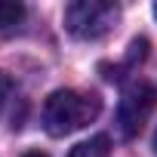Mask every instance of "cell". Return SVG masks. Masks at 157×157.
Returning a JSON list of instances; mask_svg holds the SVG:
<instances>
[{
	"label": "cell",
	"instance_id": "9c48e42d",
	"mask_svg": "<svg viewBox=\"0 0 157 157\" xmlns=\"http://www.w3.org/2000/svg\"><path fill=\"white\" fill-rule=\"evenodd\" d=\"M154 16H157V3H154Z\"/></svg>",
	"mask_w": 157,
	"mask_h": 157
},
{
	"label": "cell",
	"instance_id": "3957f363",
	"mask_svg": "<svg viewBox=\"0 0 157 157\" xmlns=\"http://www.w3.org/2000/svg\"><path fill=\"white\" fill-rule=\"evenodd\" d=\"M154 102H157V93H154V86L145 83V80L132 83V86L123 93V99H120V105H117V126H120V136H123V139H136V136L142 132L145 120H148L151 111H154Z\"/></svg>",
	"mask_w": 157,
	"mask_h": 157
},
{
	"label": "cell",
	"instance_id": "8992f818",
	"mask_svg": "<svg viewBox=\"0 0 157 157\" xmlns=\"http://www.w3.org/2000/svg\"><path fill=\"white\" fill-rule=\"evenodd\" d=\"M10 93H13V80H10L6 74H0V111H3V105H6Z\"/></svg>",
	"mask_w": 157,
	"mask_h": 157
},
{
	"label": "cell",
	"instance_id": "6da1fadb",
	"mask_svg": "<svg viewBox=\"0 0 157 157\" xmlns=\"http://www.w3.org/2000/svg\"><path fill=\"white\" fill-rule=\"evenodd\" d=\"M102 114V99L96 93H80V90H56L43 102V129L56 139L71 136L77 129L90 126Z\"/></svg>",
	"mask_w": 157,
	"mask_h": 157
},
{
	"label": "cell",
	"instance_id": "ba28073f",
	"mask_svg": "<svg viewBox=\"0 0 157 157\" xmlns=\"http://www.w3.org/2000/svg\"><path fill=\"white\" fill-rule=\"evenodd\" d=\"M154 154H157V132H154Z\"/></svg>",
	"mask_w": 157,
	"mask_h": 157
},
{
	"label": "cell",
	"instance_id": "5b68a950",
	"mask_svg": "<svg viewBox=\"0 0 157 157\" xmlns=\"http://www.w3.org/2000/svg\"><path fill=\"white\" fill-rule=\"evenodd\" d=\"M108 154H111L108 136H96L90 142H80L77 148H71V157H108Z\"/></svg>",
	"mask_w": 157,
	"mask_h": 157
},
{
	"label": "cell",
	"instance_id": "7a4b0ae2",
	"mask_svg": "<svg viewBox=\"0 0 157 157\" xmlns=\"http://www.w3.org/2000/svg\"><path fill=\"white\" fill-rule=\"evenodd\" d=\"M120 22V6L108 0H74L65 6V28L77 40H99Z\"/></svg>",
	"mask_w": 157,
	"mask_h": 157
},
{
	"label": "cell",
	"instance_id": "52a82bcc",
	"mask_svg": "<svg viewBox=\"0 0 157 157\" xmlns=\"http://www.w3.org/2000/svg\"><path fill=\"white\" fill-rule=\"evenodd\" d=\"M22 157H49V154H43V151H25Z\"/></svg>",
	"mask_w": 157,
	"mask_h": 157
},
{
	"label": "cell",
	"instance_id": "277c9868",
	"mask_svg": "<svg viewBox=\"0 0 157 157\" xmlns=\"http://www.w3.org/2000/svg\"><path fill=\"white\" fill-rule=\"evenodd\" d=\"M25 19V6L16 0H0V34H13Z\"/></svg>",
	"mask_w": 157,
	"mask_h": 157
}]
</instances>
